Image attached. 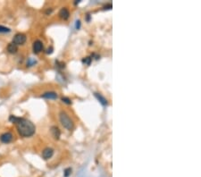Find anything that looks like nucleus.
Segmentation results:
<instances>
[{
    "label": "nucleus",
    "mask_w": 201,
    "mask_h": 177,
    "mask_svg": "<svg viewBox=\"0 0 201 177\" xmlns=\"http://www.w3.org/2000/svg\"><path fill=\"white\" fill-rule=\"evenodd\" d=\"M10 121L16 124L19 134L22 137H31L35 133V125L25 118L16 117L14 116L10 117Z\"/></svg>",
    "instance_id": "nucleus-1"
},
{
    "label": "nucleus",
    "mask_w": 201,
    "mask_h": 177,
    "mask_svg": "<svg viewBox=\"0 0 201 177\" xmlns=\"http://www.w3.org/2000/svg\"><path fill=\"white\" fill-rule=\"evenodd\" d=\"M59 117H60V122H61L62 125L65 128H66L67 130H71L73 128V122L68 117V115L66 112L62 111L59 115Z\"/></svg>",
    "instance_id": "nucleus-2"
},
{
    "label": "nucleus",
    "mask_w": 201,
    "mask_h": 177,
    "mask_svg": "<svg viewBox=\"0 0 201 177\" xmlns=\"http://www.w3.org/2000/svg\"><path fill=\"white\" fill-rule=\"evenodd\" d=\"M26 36L22 33H18L14 36L13 40V43L15 44L16 46L18 45H22L26 42Z\"/></svg>",
    "instance_id": "nucleus-3"
},
{
    "label": "nucleus",
    "mask_w": 201,
    "mask_h": 177,
    "mask_svg": "<svg viewBox=\"0 0 201 177\" xmlns=\"http://www.w3.org/2000/svg\"><path fill=\"white\" fill-rule=\"evenodd\" d=\"M13 140V134L11 132H5L0 136V140L3 143H9Z\"/></svg>",
    "instance_id": "nucleus-4"
},
{
    "label": "nucleus",
    "mask_w": 201,
    "mask_h": 177,
    "mask_svg": "<svg viewBox=\"0 0 201 177\" xmlns=\"http://www.w3.org/2000/svg\"><path fill=\"white\" fill-rule=\"evenodd\" d=\"M43 49V44L40 40H36L34 43H33V52L35 54H38L39 53L41 50Z\"/></svg>",
    "instance_id": "nucleus-5"
},
{
    "label": "nucleus",
    "mask_w": 201,
    "mask_h": 177,
    "mask_svg": "<svg viewBox=\"0 0 201 177\" xmlns=\"http://www.w3.org/2000/svg\"><path fill=\"white\" fill-rule=\"evenodd\" d=\"M53 154H54V150H53L51 148H47V149H45L43 150V152H42V157H43L44 159H49V158H52Z\"/></svg>",
    "instance_id": "nucleus-6"
},
{
    "label": "nucleus",
    "mask_w": 201,
    "mask_h": 177,
    "mask_svg": "<svg viewBox=\"0 0 201 177\" xmlns=\"http://www.w3.org/2000/svg\"><path fill=\"white\" fill-rule=\"evenodd\" d=\"M41 97L44 99H57V94L54 91H49V92L44 93Z\"/></svg>",
    "instance_id": "nucleus-7"
},
{
    "label": "nucleus",
    "mask_w": 201,
    "mask_h": 177,
    "mask_svg": "<svg viewBox=\"0 0 201 177\" xmlns=\"http://www.w3.org/2000/svg\"><path fill=\"white\" fill-rule=\"evenodd\" d=\"M51 132H52V135H53V137H54L55 139H57V140L59 139V137H60V135H61V131H60V130H59L57 127L53 126V127L51 128Z\"/></svg>",
    "instance_id": "nucleus-8"
},
{
    "label": "nucleus",
    "mask_w": 201,
    "mask_h": 177,
    "mask_svg": "<svg viewBox=\"0 0 201 177\" xmlns=\"http://www.w3.org/2000/svg\"><path fill=\"white\" fill-rule=\"evenodd\" d=\"M69 15H70V13H69L68 9H66V8H62L60 10V12H59V16L62 19H64V20L68 19L69 18Z\"/></svg>",
    "instance_id": "nucleus-9"
},
{
    "label": "nucleus",
    "mask_w": 201,
    "mask_h": 177,
    "mask_svg": "<svg viewBox=\"0 0 201 177\" xmlns=\"http://www.w3.org/2000/svg\"><path fill=\"white\" fill-rule=\"evenodd\" d=\"M7 50H8L9 53H11V54H14V53L17 52V50H18V47H17L15 44H13V43H10V44L7 46Z\"/></svg>",
    "instance_id": "nucleus-10"
},
{
    "label": "nucleus",
    "mask_w": 201,
    "mask_h": 177,
    "mask_svg": "<svg viewBox=\"0 0 201 177\" xmlns=\"http://www.w3.org/2000/svg\"><path fill=\"white\" fill-rule=\"evenodd\" d=\"M95 97L99 100V102L103 105V106H106L107 105V100L99 93H95Z\"/></svg>",
    "instance_id": "nucleus-11"
},
{
    "label": "nucleus",
    "mask_w": 201,
    "mask_h": 177,
    "mask_svg": "<svg viewBox=\"0 0 201 177\" xmlns=\"http://www.w3.org/2000/svg\"><path fill=\"white\" fill-rule=\"evenodd\" d=\"M10 29L9 28H6L4 26H1L0 25V33H5V32H10Z\"/></svg>",
    "instance_id": "nucleus-12"
},
{
    "label": "nucleus",
    "mask_w": 201,
    "mask_h": 177,
    "mask_svg": "<svg viewBox=\"0 0 201 177\" xmlns=\"http://www.w3.org/2000/svg\"><path fill=\"white\" fill-rule=\"evenodd\" d=\"M90 62H91V58H86L82 59V63H86V64H90Z\"/></svg>",
    "instance_id": "nucleus-13"
},
{
    "label": "nucleus",
    "mask_w": 201,
    "mask_h": 177,
    "mask_svg": "<svg viewBox=\"0 0 201 177\" xmlns=\"http://www.w3.org/2000/svg\"><path fill=\"white\" fill-rule=\"evenodd\" d=\"M71 168H66L65 170V176L66 177H68L69 176H71Z\"/></svg>",
    "instance_id": "nucleus-14"
},
{
    "label": "nucleus",
    "mask_w": 201,
    "mask_h": 177,
    "mask_svg": "<svg viewBox=\"0 0 201 177\" xmlns=\"http://www.w3.org/2000/svg\"><path fill=\"white\" fill-rule=\"evenodd\" d=\"M62 100H63V102H65V103H66L68 105H70L71 102V99H69V98H66V97H64V98H62Z\"/></svg>",
    "instance_id": "nucleus-15"
},
{
    "label": "nucleus",
    "mask_w": 201,
    "mask_h": 177,
    "mask_svg": "<svg viewBox=\"0 0 201 177\" xmlns=\"http://www.w3.org/2000/svg\"><path fill=\"white\" fill-rule=\"evenodd\" d=\"M75 27H76L77 30L80 29V21H77V22H76V25H75Z\"/></svg>",
    "instance_id": "nucleus-16"
}]
</instances>
